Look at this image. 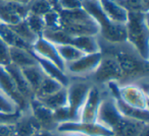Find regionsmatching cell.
Listing matches in <instances>:
<instances>
[{
    "label": "cell",
    "mask_w": 149,
    "mask_h": 136,
    "mask_svg": "<svg viewBox=\"0 0 149 136\" xmlns=\"http://www.w3.org/2000/svg\"><path fill=\"white\" fill-rule=\"evenodd\" d=\"M99 44L101 53L111 54L118 61L122 75L118 83L136 82L148 77V61L143 59L127 42L116 45L106 43L99 39Z\"/></svg>",
    "instance_id": "6da1fadb"
},
{
    "label": "cell",
    "mask_w": 149,
    "mask_h": 136,
    "mask_svg": "<svg viewBox=\"0 0 149 136\" xmlns=\"http://www.w3.org/2000/svg\"><path fill=\"white\" fill-rule=\"evenodd\" d=\"M82 7L95 19L99 25V38L109 44H123L127 42L126 25L112 23L107 19L100 6L99 0H83Z\"/></svg>",
    "instance_id": "7a4b0ae2"
},
{
    "label": "cell",
    "mask_w": 149,
    "mask_h": 136,
    "mask_svg": "<svg viewBox=\"0 0 149 136\" xmlns=\"http://www.w3.org/2000/svg\"><path fill=\"white\" fill-rule=\"evenodd\" d=\"M127 43L143 58H149L148 12H130L126 23Z\"/></svg>",
    "instance_id": "3957f363"
},
{
    "label": "cell",
    "mask_w": 149,
    "mask_h": 136,
    "mask_svg": "<svg viewBox=\"0 0 149 136\" xmlns=\"http://www.w3.org/2000/svg\"><path fill=\"white\" fill-rule=\"evenodd\" d=\"M60 27L72 37L98 36L99 25L82 7L74 10H59Z\"/></svg>",
    "instance_id": "277c9868"
},
{
    "label": "cell",
    "mask_w": 149,
    "mask_h": 136,
    "mask_svg": "<svg viewBox=\"0 0 149 136\" xmlns=\"http://www.w3.org/2000/svg\"><path fill=\"white\" fill-rule=\"evenodd\" d=\"M92 81L89 78H70V82L65 87L68 107L70 113L72 121H78L79 113L91 89Z\"/></svg>",
    "instance_id": "5b68a950"
},
{
    "label": "cell",
    "mask_w": 149,
    "mask_h": 136,
    "mask_svg": "<svg viewBox=\"0 0 149 136\" xmlns=\"http://www.w3.org/2000/svg\"><path fill=\"white\" fill-rule=\"evenodd\" d=\"M112 98H118L127 106L134 109L149 111L148 91L137 82H118V91Z\"/></svg>",
    "instance_id": "8992f818"
},
{
    "label": "cell",
    "mask_w": 149,
    "mask_h": 136,
    "mask_svg": "<svg viewBox=\"0 0 149 136\" xmlns=\"http://www.w3.org/2000/svg\"><path fill=\"white\" fill-rule=\"evenodd\" d=\"M101 54L102 56L99 65L89 79L92 81V83L99 87H104L111 81L120 82L122 75H120V69L116 59L111 54Z\"/></svg>",
    "instance_id": "52a82bcc"
},
{
    "label": "cell",
    "mask_w": 149,
    "mask_h": 136,
    "mask_svg": "<svg viewBox=\"0 0 149 136\" xmlns=\"http://www.w3.org/2000/svg\"><path fill=\"white\" fill-rule=\"evenodd\" d=\"M123 118L124 116L118 111L114 99L110 95L106 87H103V98L98 109L96 122L113 132Z\"/></svg>",
    "instance_id": "ba28073f"
},
{
    "label": "cell",
    "mask_w": 149,
    "mask_h": 136,
    "mask_svg": "<svg viewBox=\"0 0 149 136\" xmlns=\"http://www.w3.org/2000/svg\"><path fill=\"white\" fill-rule=\"evenodd\" d=\"M101 52L84 54L82 57L65 65V72L70 78H90L101 60Z\"/></svg>",
    "instance_id": "9c48e42d"
},
{
    "label": "cell",
    "mask_w": 149,
    "mask_h": 136,
    "mask_svg": "<svg viewBox=\"0 0 149 136\" xmlns=\"http://www.w3.org/2000/svg\"><path fill=\"white\" fill-rule=\"evenodd\" d=\"M0 91L15 104L19 111L23 113L29 111L30 102L19 93L15 81L4 67H0Z\"/></svg>",
    "instance_id": "30bf717a"
},
{
    "label": "cell",
    "mask_w": 149,
    "mask_h": 136,
    "mask_svg": "<svg viewBox=\"0 0 149 136\" xmlns=\"http://www.w3.org/2000/svg\"><path fill=\"white\" fill-rule=\"evenodd\" d=\"M103 98V87H99L93 83L83 106L79 113L78 121L84 123H93L96 122L98 109Z\"/></svg>",
    "instance_id": "8fae6325"
},
{
    "label": "cell",
    "mask_w": 149,
    "mask_h": 136,
    "mask_svg": "<svg viewBox=\"0 0 149 136\" xmlns=\"http://www.w3.org/2000/svg\"><path fill=\"white\" fill-rule=\"evenodd\" d=\"M58 132H76L87 136H113V132L103 127L97 122L84 123L80 121H68L61 123L57 126Z\"/></svg>",
    "instance_id": "7c38bea8"
},
{
    "label": "cell",
    "mask_w": 149,
    "mask_h": 136,
    "mask_svg": "<svg viewBox=\"0 0 149 136\" xmlns=\"http://www.w3.org/2000/svg\"><path fill=\"white\" fill-rule=\"evenodd\" d=\"M29 11L27 4L0 0V23L13 25L26 19Z\"/></svg>",
    "instance_id": "4fadbf2b"
},
{
    "label": "cell",
    "mask_w": 149,
    "mask_h": 136,
    "mask_svg": "<svg viewBox=\"0 0 149 136\" xmlns=\"http://www.w3.org/2000/svg\"><path fill=\"white\" fill-rule=\"evenodd\" d=\"M29 112L37 121L40 129L48 130V131H56L58 123L54 118L53 111L43 106L35 98H33L30 101Z\"/></svg>",
    "instance_id": "5bb4252c"
},
{
    "label": "cell",
    "mask_w": 149,
    "mask_h": 136,
    "mask_svg": "<svg viewBox=\"0 0 149 136\" xmlns=\"http://www.w3.org/2000/svg\"><path fill=\"white\" fill-rule=\"evenodd\" d=\"M31 50L34 55L36 56V58L51 62V63L57 65L58 67L63 69V70L65 69V65H64L63 61L61 60L59 54H58L56 45L50 43L49 41L45 40L44 38H38L37 41L32 45Z\"/></svg>",
    "instance_id": "9a60e30c"
},
{
    "label": "cell",
    "mask_w": 149,
    "mask_h": 136,
    "mask_svg": "<svg viewBox=\"0 0 149 136\" xmlns=\"http://www.w3.org/2000/svg\"><path fill=\"white\" fill-rule=\"evenodd\" d=\"M100 6L104 14L112 23L126 25L128 21V12L116 0H99Z\"/></svg>",
    "instance_id": "2e32d148"
},
{
    "label": "cell",
    "mask_w": 149,
    "mask_h": 136,
    "mask_svg": "<svg viewBox=\"0 0 149 136\" xmlns=\"http://www.w3.org/2000/svg\"><path fill=\"white\" fill-rule=\"evenodd\" d=\"M13 136H31L34 132L40 129L37 121L29 111L24 112L19 119L13 124Z\"/></svg>",
    "instance_id": "e0dca14e"
},
{
    "label": "cell",
    "mask_w": 149,
    "mask_h": 136,
    "mask_svg": "<svg viewBox=\"0 0 149 136\" xmlns=\"http://www.w3.org/2000/svg\"><path fill=\"white\" fill-rule=\"evenodd\" d=\"M148 123L124 117L113 130L114 136H138Z\"/></svg>",
    "instance_id": "ac0fdd59"
},
{
    "label": "cell",
    "mask_w": 149,
    "mask_h": 136,
    "mask_svg": "<svg viewBox=\"0 0 149 136\" xmlns=\"http://www.w3.org/2000/svg\"><path fill=\"white\" fill-rule=\"evenodd\" d=\"M9 55H10V64L21 69L37 64V58L31 50L22 49V48H9Z\"/></svg>",
    "instance_id": "d6986e66"
},
{
    "label": "cell",
    "mask_w": 149,
    "mask_h": 136,
    "mask_svg": "<svg viewBox=\"0 0 149 136\" xmlns=\"http://www.w3.org/2000/svg\"><path fill=\"white\" fill-rule=\"evenodd\" d=\"M5 69L8 72V74L10 75V77L13 78V80L15 81V85L19 89V93L23 95V97L25 99H27L28 101H31L34 98L33 91H32L31 87H29L27 80H26L25 76H24L22 69L17 66L13 65V64H8L7 66H5Z\"/></svg>",
    "instance_id": "ffe728a7"
},
{
    "label": "cell",
    "mask_w": 149,
    "mask_h": 136,
    "mask_svg": "<svg viewBox=\"0 0 149 136\" xmlns=\"http://www.w3.org/2000/svg\"><path fill=\"white\" fill-rule=\"evenodd\" d=\"M37 63L46 76L59 81L64 87H66L68 83L70 82V76L66 74L65 70L59 68L57 65H55V64L51 63V62H49V61H46V60L39 59V58H37Z\"/></svg>",
    "instance_id": "44dd1931"
},
{
    "label": "cell",
    "mask_w": 149,
    "mask_h": 136,
    "mask_svg": "<svg viewBox=\"0 0 149 136\" xmlns=\"http://www.w3.org/2000/svg\"><path fill=\"white\" fill-rule=\"evenodd\" d=\"M72 45L83 52L84 54H92L100 52V44L98 36H78L72 37Z\"/></svg>",
    "instance_id": "7402d4cb"
},
{
    "label": "cell",
    "mask_w": 149,
    "mask_h": 136,
    "mask_svg": "<svg viewBox=\"0 0 149 136\" xmlns=\"http://www.w3.org/2000/svg\"><path fill=\"white\" fill-rule=\"evenodd\" d=\"M35 99L38 100L42 105L45 106L46 108H48L51 111H55V110H58L60 108L66 107V104H68L65 87L49 95L42 98H35Z\"/></svg>",
    "instance_id": "603a6c76"
},
{
    "label": "cell",
    "mask_w": 149,
    "mask_h": 136,
    "mask_svg": "<svg viewBox=\"0 0 149 136\" xmlns=\"http://www.w3.org/2000/svg\"><path fill=\"white\" fill-rule=\"evenodd\" d=\"M0 39L2 40L9 48H22V49L31 50V46L24 42L9 25H0ZM32 51V50H31Z\"/></svg>",
    "instance_id": "cb8c5ba5"
},
{
    "label": "cell",
    "mask_w": 149,
    "mask_h": 136,
    "mask_svg": "<svg viewBox=\"0 0 149 136\" xmlns=\"http://www.w3.org/2000/svg\"><path fill=\"white\" fill-rule=\"evenodd\" d=\"M22 72H23L24 76H25L26 80H27L29 87H31L34 95L36 93V91L38 89V87H40L43 78L45 77V74H44V72L40 68V66L38 65V63L36 65L23 68Z\"/></svg>",
    "instance_id": "d4e9b609"
},
{
    "label": "cell",
    "mask_w": 149,
    "mask_h": 136,
    "mask_svg": "<svg viewBox=\"0 0 149 136\" xmlns=\"http://www.w3.org/2000/svg\"><path fill=\"white\" fill-rule=\"evenodd\" d=\"M41 37L56 46L64 45V44H70L72 40V36L66 33L64 30H62L61 27L45 29L43 33H42Z\"/></svg>",
    "instance_id": "484cf974"
},
{
    "label": "cell",
    "mask_w": 149,
    "mask_h": 136,
    "mask_svg": "<svg viewBox=\"0 0 149 136\" xmlns=\"http://www.w3.org/2000/svg\"><path fill=\"white\" fill-rule=\"evenodd\" d=\"M113 99H114V101H116V106H118V111L120 112V114H122L124 117L130 118V119L139 120V121L148 123L149 111H141V110L134 109V108L127 106L126 104H124L120 99H118V98H113Z\"/></svg>",
    "instance_id": "4316f807"
},
{
    "label": "cell",
    "mask_w": 149,
    "mask_h": 136,
    "mask_svg": "<svg viewBox=\"0 0 149 136\" xmlns=\"http://www.w3.org/2000/svg\"><path fill=\"white\" fill-rule=\"evenodd\" d=\"M29 13L43 16L52 9H56L55 0H30L27 3Z\"/></svg>",
    "instance_id": "83f0119b"
},
{
    "label": "cell",
    "mask_w": 149,
    "mask_h": 136,
    "mask_svg": "<svg viewBox=\"0 0 149 136\" xmlns=\"http://www.w3.org/2000/svg\"><path fill=\"white\" fill-rule=\"evenodd\" d=\"M65 87L63 84L59 82V81L55 80L53 78H50V77L46 76L43 78L40 87H38V89L36 91V93H34V98H42L46 97V95H49L51 93H54L56 91H60L61 89Z\"/></svg>",
    "instance_id": "f1b7e54d"
},
{
    "label": "cell",
    "mask_w": 149,
    "mask_h": 136,
    "mask_svg": "<svg viewBox=\"0 0 149 136\" xmlns=\"http://www.w3.org/2000/svg\"><path fill=\"white\" fill-rule=\"evenodd\" d=\"M9 27L13 29V31L15 32L24 42L29 44L31 47H32V45L37 41L38 38H39L31 29H30V27L28 25V23H26L25 19H23V21H21L19 23H15V25H9Z\"/></svg>",
    "instance_id": "f546056e"
},
{
    "label": "cell",
    "mask_w": 149,
    "mask_h": 136,
    "mask_svg": "<svg viewBox=\"0 0 149 136\" xmlns=\"http://www.w3.org/2000/svg\"><path fill=\"white\" fill-rule=\"evenodd\" d=\"M56 47H57L58 54H59L61 60L63 61L64 65L76 61V60L79 59L80 57H82L84 55L83 52H81L78 48H76L72 44L58 45Z\"/></svg>",
    "instance_id": "4dcf8cb0"
},
{
    "label": "cell",
    "mask_w": 149,
    "mask_h": 136,
    "mask_svg": "<svg viewBox=\"0 0 149 136\" xmlns=\"http://www.w3.org/2000/svg\"><path fill=\"white\" fill-rule=\"evenodd\" d=\"M116 2L127 10V12L146 13L149 11V5L145 4L143 0H116Z\"/></svg>",
    "instance_id": "1f68e13d"
},
{
    "label": "cell",
    "mask_w": 149,
    "mask_h": 136,
    "mask_svg": "<svg viewBox=\"0 0 149 136\" xmlns=\"http://www.w3.org/2000/svg\"><path fill=\"white\" fill-rule=\"evenodd\" d=\"M25 21H26V23H28V25L30 27V29H31L38 37H41L42 33H43L44 30L46 29L43 16L33 14V13H28Z\"/></svg>",
    "instance_id": "d6a6232c"
},
{
    "label": "cell",
    "mask_w": 149,
    "mask_h": 136,
    "mask_svg": "<svg viewBox=\"0 0 149 136\" xmlns=\"http://www.w3.org/2000/svg\"><path fill=\"white\" fill-rule=\"evenodd\" d=\"M43 19L46 29L60 27V13L58 9H52L51 11L44 14Z\"/></svg>",
    "instance_id": "836d02e7"
},
{
    "label": "cell",
    "mask_w": 149,
    "mask_h": 136,
    "mask_svg": "<svg viewBox=\"0 0 149 136\" xmlns=\"http://www.w3.org/2000/svg\"><path fill=\"white\" fill-rule=\"evenodd\" d=\"M83 0H55L56 9L58 10H74L82 8Z\"/></svg>",
    "instance_id": "e575fe53"
},
{
    "label": "cell",
    "mask_w": 149,
    "mask_h": 136,
    "mask_svg": "<svg viewBox=\"0 0 149 136\" xmlns=\"http://www.w3.org/2000/svg\"><path fill=\"white\" fill-rule=\"evenodd\" d=\"M22 114H23V112L21 111L13 112V113H3V112H0V124L13 125V124H15L19 119Z\"/></svg>",
    "instance_id": "d590c367"
},
{
    "label": "cell",
    "mask_w": 149,
    "mask_h": 136,
    "mask_svg": "<svg viewBox=\"0 0 149 136\" xmlns=\"http://www.w3.org/2000/svg\"><path fill=\"white\" fill-rule=\"evenodd\" d=\"M10 64L9 47L0 39V67H5Z\"/></svg>",
    "instance_id": "8d00e7d4"
},
{
    "label": "cell",
    "mask_w": 149,
    "mask_h": 136,
    "mask_svg": "<svg viewBox=\"0 0 149 136\" xmlns=\"http://www.w3.org/2000/svg\"><path fill=\"white\" fill-rule=\"evenodd\" d=\"M0 136H13V125L0 124Z\"/></svg>",
    "instance_id": "74e56055"
},
{
    "label": "cell",
    "mask_w": 149,
    "mask_h": 136,
    "mask_svg": "<svg viewBox=\"0 0 149 136\" xmlns=\"http://www.w3.org/2000/svg\"><path fill=\"white\" fill-rule=\"evenodd\" d=\"M54 132L55 131H48V130L39 129L36 132H34L31 136H53Z\"/></svg>",
    "instance_id": "f35d334b"
},
{
    "label": "cell",
    "mask_w": 149,
    "mask_h": 136,
    "mask_svg": "<svg viewBox=\"0 0 149 136\" xmlns=\"http://www.w3.org/2000/svg\"><path fill=\"white\" fill-rule=\"evenodd\" d=\"M148 134H149V127H148V125H146L142 129V131L140 132V134H139L138 136H148Z\"/></svg>",
    "instance_id": "ab89813d"
},
{
    "label": "cell",
    "mask_w": 149,
    "mask_h": 136,
    "mask_svg": "<svg viewBox=\"0 0 149 136\" xmlns=\"http://www.w3.org/2000/svg\"><path fill=\"white\" fill-rule=\"evenodd\" d=\"M64 136H87V135H84V134L81 133H76V132H66V133H64Z\"/></svg>",
    "instance_id": "60d3db41"
},
{
    "label": "cell",
    "mask_w": 149,
    "mask_h": 136,
    "mask_svg": "<svg viewBox=\"0 0 149 136\" xmlns=\"http://www.w3.org/2000/svg\"><path fill=\"white\" fill-rule=\"evenodd\" d=\"M5 1H11V2H17V3H24V4H27L30 0H5Z\"/></svg>",
    "instance_id": "b9f144b4"
},
{
    "label": "cell",
    "mask_w": 149,
    "mask_h": 136,
    "mask_svg": "<svg viewBox=\"0 0 149 136\" xmlns=\"http://www.w3.org/2000/svg\"><path fill=\"white\" fill-rule=\"evenodd\" d=\"M53 136H64V133H62V132H58V131H55L53 134Z\"/></svg>",
    "instance_id": "7bdbcfd3"
},
{
    "label": "cell",
    "mask_w": 149,
    "mask_h": 136,
    "mask_svg": "<svg viewBox=\"0 0 149 136\" xmlns=\"http://www.w3.org/2000/svg\"><path fill=\"white\" fill-rule=\"evenodd\" d=\"M0 25H1V23H0Z\"/></svg>",
    "instance_id": "ee69618b"
},
{
    "label": "cell",
    "mask_w": 149,
    "mask_h": 136,
    "mask_svg": "<svg viewBox=\"0 0 149 136\" xmlns=\"http://www.w3.org/2000/svg\"><path fill=\"white\" fill-rule=\"evenodd\" d=\"M113 136H114V135H113Z\"/></svg>",
    "instance_id": "f6af8a7d"
}]
</instances>
